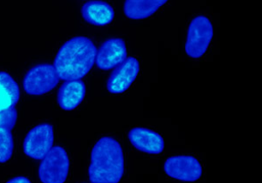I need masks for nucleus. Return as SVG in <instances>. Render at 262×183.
Listing matches in <instances>:
<instances>
[{"label":"nucleus","mask_w":262,"mask_h":183,"mask_svg":"<svg viewBox=\"0 0 262 183\" xmlns=\"http://www.w3.org/2000/svg\"><path fill=\"white\" fill-rule=\"evenodd\" d=\"M70 161L61 146H53L42 158L38 175L42 183H63L69 174Z\"/></svg>","instance_id":"obj_4"},{"label":"nucleus","mask_w":262,"mask_h":183,"mask_svg":"<svg viewBox=\"0 0 262 183\" xmlns=\"http://www.w3.org/2000/svg\"><path fill=\"white\" fill-rule=\"evenodd\" d=\"M17 112L14 107L0 110V127L8 130H12L16 123Z\"/></svg>","instance_id":"obj_16"},{"label":"nucleus","mask_w":262,"mask_h":183,"mask_svg":"<svg viewBox=\"0 0 262 183\" xmlns=\"http://www.w3.org/2000/svg\"><path fill=\"white\" fill-rule=\"evenodd\" d=\"M139 67V62L135 57L126 58L112 72L106 83L107 90L114 94L126 91L135 81Z\"/></svg>","instance_id":"obj_8"},{"label":"nucleus","mask_w":262,"mask_h":183,"mask_svg":"<svg viewBox=\"0 0 262 183\" xmlns=\"http://www.w3.org/2000/svg\"><path fill=\"white\" fill-rule=\"evenodd\" d=\"M53 127L43 123L32 128L24 140L25 153L34 159H42L53 144Z\"/></svg>","instance_id":"obj_6"},{"label":"nucleus","mask_w":262,"mask_h":183,"mask_svg":"<svg viewBox=\"0 0 262 183\" xmlns=\"http://www.w3.org/2000/svg\"><path fill=\"white\" fill-rule=\"evenodd\" d=\"M13 138L11 131L0 127V163H6L12 155Z\"/></svg>","instance_id":"obj_15"},{"label":"nucleus","mask_w":262,"mask_h":183,"mask_svg":"<svg viewBox=\"0 0 262 183\" xmlns=\"http://www.w3.org/2000/svg\"><path fill=\"white\" fill-rule=\"evenodd\" d=\"M124 174L121 144L111 136L99 138L91 151L88 177L91 183H119Z\"/></svg>","instance_id":"obj_2"},{"label":"nucleus","mask_w":262,"mask_h":183,"mask_svg":"<svg viewBox=\"0 0 262 183\" xmlns=\"http://www.w3.org/2000/svg\"><path fill=\"white\" fill-rule=\"evenodd\" d=\"M96 47L92 40L84 36L69 39L59 48L53 67L59 79L75 81L83 78L95 63Z\"/></svg>","instance_id":"obj_1"},{"label":"nucleus","mask_w":262,"mask_h":183,"mask_svg":"<svg viewBox=\"0 0 262 183\" xmlns=\"http://www.w3.org/2000/svg\"><path fill=\"white\" fill-rule=\"evenodd\" d=\"M128 139L136 149L150 154L161 153L165 147L162 136L147 128L135 127L131 129L128 133Z\"/></svg>","instance_id":"obj_10"},{"label":"nucleus","mask_w":262,"mask_h":183,"mask_svg":"<svg viewBox=\"0 0 262 183\" xmlns=\"http://www.w3.org/2000/svg\"><path fill=\"white\" fill-rule=\"evenodd\" d=\"M19 98V88L12 77L0 72V110L14 107Z\"/></svg>","instance_id":"obj_14"},{"label":"nucleus","mask_w":262,"mask_h":183,"mask_svg":"<svg viewBox=\"0 0 262 183\" xmlns=\"http://www.w3.org/2000/svg\"><path fill=\"white\" fill-rule=\"evenodd\" d=\"M81 13L84 19L94 26H105L114 18V10L112 6L99 0H91L86 2L82 8Z\"/></svg>","instance_id":"obj_12"},{"label":"nucleus","mask_w":262,"mask_h":183,"mask_svg":"<svg viewBox=\"0 0 262 183\" xmlns=\"http://www.w3.org/2000/svg\"><path fill=\"white\" fill-rule=\"evenodd\" d=\"M86 87L82 81H66L57 92V102L64 110L76 108L84 99Z\"/></svg>","instance_id":"obj_11"},{"label":"nucleus","mask_w":262,"mask_h":183,"mask_svg":"<svg viewBox=\"0 0 262 183\" xmlns=\"http://www.w3.org/2000/svg\"><path fill=\"white\" fill-rule=\"evenodd\" d=\"M213 37V26L205 15H198L192 18L188 26L185 52L194 59L202 57L207 51Z\"/></svg>","instance_id":"obj_3"},{"label":"nucleus","mask_w":262,"mask_h":183,"mask_svg":"<svg viewBox=\"0 0 262 183\" xmlns=\"http://www.w3.org/2000/svg\"><path fill=\"white\" fill-rule=\"evenodd\" d=\"M127 58L125 41L121 38L105 40L96 50L95 63L100 70H110L117 66Z\"/></svg>","instance_id":"obj_9"},{"label":"nucleus","mask_w":262,"mask_h":183,"mask_svg":"<svg viewBox=\"0 0 262 183\" xmlns=\"http://www.w3.org/2000/svg\"><path fill=\"white\" fill-rule=\"evenodd\" d=\"M164 170L168 176L184 182L199 180L203 172L200 162L190 155L168 157L164 164Z\"/></svg>","instance_id":"obj_7"},{"label":"nucleus","mask_w":262,"mask_h":183,"mask_svg":"<svg viewBox=\"0 0 262 183\" xmlns=\"http://www.w3.org/2000/svg\"><path fill=\"white\" fill-rule=\"evenodd\" d=\"M6 183H31V181H30V179H28L27 177L17 176V177L11 178V179L8 180Z\"/></svg>","instance_id":"obj_17"},{"label":"nucleus","mask_w":262,"mask_h":183,"mask_svg":"<svg viewBox=\"0 0 262 183\" xmlns=\"http://www.w3.org/2000/svg\"><path fill=\"white\" fill-rule=\"evenodd\" d=\"M59 78L52 64L41 63L33 66L25 75L23 87L30 95H42L56 87Z\"/></svg>","instance_id":"obj_5"},{"label":"nucleus","mask_w":262,"mask_h":183,"mask_svg":"<svg viewBox=\"0 0 262 183\" xmlns=\"http://www.w3.org/2000/svg\"><path fill=\"white\" fill-rule=\"evenodd\" d=\"M168 0H125L124 14L130 19H144L157 12Z\"/></svg>","instance_id":"obj_13"}]
</instances>
